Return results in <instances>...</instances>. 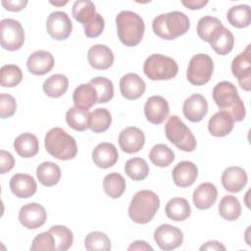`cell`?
Listing matches in <instances>:
<instances>
[{
    "mask_svg": "<svg viewBox=\"0 0 251 251\" xmlns=\"http://www.w3.org/2000/svg\"><path fill=\"white\" fill-rule=\"evenodd\" d=\"M170 107L167 100L159 95L149 97L144 105V114L151 124L160 125L168 117Z\"/></svg>",
    "mask_w": 251,
    "mask_h": 251,
    "instance_id": "obj_15",
    "label": "cell"
},
{
    "mask_svg": "<svg viewBox=\"0 0 251 251\" xmlns=\"http://www.w3.org/2000/svg\"><path fill=\"white\" fill-rule=\"evenodd\" d=\"M103 188L111 198H119L126 190V179L118 173L108 174L103 179Z\"/></svg>",
    "mask_w": 251,
    "mask_h": 251,
    "instance_id": "obj_37",
    "label": "cell"
},
{
    "mask_svg": "<svg viewBox=\"0 0 251 251\" xmlns=\"http://www.w3.org/2000/svg\"><path fill=\"white\" fill-rule=\"evenodd\" d=\"M189 26L188 17L180 11L161 14L154 18L152 22L154 33L165 40H173L186 33Z\"/></svg>",
    "mask_w": 251,
    "mask_h": 251,
    "instance_id": "obj_2",
    "label": "cell"
},
{
    "mask_svg": "<svg viewBox=\"0 0 251 251\" xmlns=\"http://www.w3.org/2000/svg\"><path fill=\"white\" fill-rule=\"evenodd\" d=\"M3 7L12 12H19L25 9V7L27 4L26 0H2Z\"/></svg>",
    "mask_w": 251,
    "mask_h": 251,
    "instance_id": "obj_48",
    "label": "cell"
},
{
    "mask_svg": "<svg viewBox=\"0 0 251 251\" xmlns=\"http://www.w3.org/2000/svg\"><path fill=\"white\" fill-rule=\"evenodd\" d=\"M165 212L170 220L181 222L186 220L191 214V208L188 201L182 197H175L166 204Z\"/></svg>",
    "mask_w": 251,
    "mask_h": 251,
    "instance_id": "obj_29",
    "label": "cell"
},
{
    "mask_svg": "<svg viewBox=\"0 0 251 251\" xmlns=\"http://www.w3.org/2000/svg\"><path fill=\"white\" fill-rule=\"evenodd\" d=\"M172 176L176 185L187 187L195 182L198 176V168L190 161H181L176 165Z\"/></svg>",
    "mask_w": 251,
    "mask_h": 251,
    "instance_id": "obj_20",
    "label": "cell"
},
{
    "mask_svg": "<svg viewBox=\"0 0 251 251\" xmlns=\"http://www.w3.org/2000/svg\"><path fill=\"white\" fill-rule=\"evenodd\" d=\"M23 79V73L20 67L13 64L4 65L1 68V86L14 87Z\"/></svg>",
    "mask_w": 251,
    "mask_h": 251,
    "instance_id": "obj_44",
    "label": "cell"
},
{
    "mask_svg": "<svg viewBox=\"0 0 251 251\" xmlns=\"http://www.w3.org/2000/svg\"><path fill=\"white\" fill-rule=\"evenodd\" d=\"M146 89L144 80L136 74L128 73L120 80V90L123 97L127 100H136L141 97Z\"/></svg>",
    "mask_w": 251,
    "mask_h": 251,
    "instance_id": "obj_18",
    "label": "cell"
},
{
    "mask_svg": "<svg viewBox=\"0 0 251 251\" xmlns=\"http://www.w3.org/2000/svg\"><path fill=\"white\" fill-rule=\"evenodd\" d=\"M14 148L19 156L23 158H31L38 153V139L30 132L22 133L16 137L14 141Z\"/></svg>",
    "mask_w": 251,
    "mask_h": 251,
    "instance_id": "obj_28",
    "label": "cell"
},
{
    "mask_svg": "<svg viewBox=\"0 0 251 251\" xmlns=\"http://www.w3.org/2000/svg\"><path fill=\"white\" fill-rule=\"evenodd\" d=\"M218 198L217 187L211 182L199 184L193 191L192 200L199 210H206L212 207Z\"/></svg>",
    "mask_w": 251,
    "mask_h": 251,
    "instance_id": "obj_25",
    "label": "cell"
},
{
    "mask_svg": "<svg viewBox=\"0 0 251 251\" xmlns=\"http://www.w3.org/2000/svg\"><path fill=\"white\" fill-rule=\"evenodd\" d=\"M30 250H55L53 235L49 231L39 233L33 238Z\"/></svg>",
    "mask_w": 251,
    "mask_h": 251,
    "instance_id": "obj_45",
    "label": "cell"
},
{
    "mask_svg": "<svg viewBox=\"0 0 251 251\" xmlns=\"http://www.w3.org/2000/svg\"><path fill=\"white\" fill-rule=\"evenodd\" d=\"M73 101L75 107L88 111L95 103H97V93L90 83H83L75 87L73 93Z\"/></svg>",
    "mask_w": 251,
    "mask_h": 251,
    "instance_id": "obj_27",
    "label": "cell"
},
{
    "mask_svg": "<svg viewBox=\"0 0 251 251\" xmlns=\"http://www.w3.org/2000/svg\"><path fill=\"white\" fill-rule=\"evenodd\" d=\"M54 237L55 250L66 251L68 250L74 242V234L72 230L65 226H53L48 230Z\"/></svg>",
    "mask_w": 251,
    "mask_h": 251,
    "instance_id": "obj_38",
    "label": "cell"
},
{
    "mask_svg": "<svg viewBox=\"0 0 251 251\" xmlns=\"http://www.w3.org/2000/svg\"><path fill=\"white\" fill-rule=\"evenodd\" d=\"M213 71L214 63L212 58L207 54H196L188 63L186 77L193 85H204L210 80Z\"/></svg>",
    "mask_w": 251,
    "mask_h": 251,
    "instance_id": "obj_9",
    "label": "cell"
},
{
    "mask_svg": "<svg viewBox=\"0 0 251 251\" xmlns=\"http://www.w3.org/2000/svg\"><path fill=\"white\" fill-rule=\"evenodd\" d=\"M25 42V30L21 23L14 19L0 22V43L8 51L19 50Z\"/></svg>",
    "mask_w": 251,
    "mask_h": 251,
    "instance_id": "obj_10",
    "label": "cell"
},
{
    "mask_svg": "<svg viewBox=\"0 0 251 251\" xmlns=\"http://www.w3.org/2000/svg\"><path fill=\"white\" fill-rule=\"evenodd\" d=\"M36 176L44 186H54L61 178V169L53 162H43L36 169Z\"/></svg>",
    "mask_w": 251,
    "mask_h": 251,
    "instance_id": "obj_31",
    "label": "cell"
},
{
    "mask_svg": "<svg viewBox=\"0 0 251 251\" xmlns=\"http://www.w3.org/2000/svg\"><path fill=\"white\" fill-rule=\"evenodd\" d=\"M232 75L237 78L239 86L245 90L251 89V45L233 58L231 62Z\"/></svg>",
    "mask_w": 251,
    "mask_h": 251,
    "instance_id": "obj_11",
    "label": "cell"
},
{
    "mask_svg": "<svg viewBox=\"0 0 251 251\" xmlns=\"http://www.w3.org/2000/svg\"><path fill=\"white\" fill-rule=\"evenodd\" d=\"M84 247L89 251H109L111 241L107 234L101 231H91L84 238Z\"/></svg>",
    "mask_w": 251,
    "mask_h": 251,
    "instance_id": "obj_43",
    "label": "cell"
},
{
    "mask_svg": "<svg viewBox=\"0 0 251 251\" xmlns=\"http://www.w3.org/2000/svg\"><path fill=\"white\" fill-rule=\"evenodd\" d=\"M154 240L162 250L169 251L182 244L183 233L176 226L165 224L155 229Z\"/></svg>",
    "mask_w": 251,
    "mask_h": 251,
    "instance_id": "obj_13",
    "label": "cell"
},
{
    "mask_svg": "<svg viewBox=\"0 0 251 251\" xmlns=\"http://www.w3.org/2000/svg\"><path fill=\"white\" fill-rule=\"evenodd\" d=\"M220 216L229 222L237 220L241 215V205L239 200L233 195L224 196L219 204Z\"/></svg>",
    "mask_w": 251,
    "mask_h": 251,
    "instance_id": "obj_34",
    "label": "cell"
},
{
    "mask_svg": "<svg viewBox=\"0 0 251 251\" xmlns=\"http://www.w3.org/2000/svg\"><path fill=\"white\" fill-rule=\"evenodd\" d=\"M51 4L53 5H57V6H62V5H65L68 3V1H65V2H53V1H50Z\"/></svg>",
    "mask_w": 251,
    "mask_h": 251,
    "instance_id": "obj_52",
    "label": "cell"
},
{
    "mask_svg": "<svg viewBox=\"0 0 251 251\" xmlns=\"http://www.w3.org/2000/svg\"><path fill=\"white\" fill-rule=\"evenodd\" d=\"M209 43L217 54L226 55L233 48L234 37L229 29L223 26L222 29L212 38Z\"/></svg>",
    "mask_w": 251,
    "mask_h": 251,
    "instance_id": "obj_35",
    "label": "cell"
},
{
    "mask_svg": "<svg viewBox=\"0 0 251 251\" xmlns=\"http://www.w3.org/2000/svg\"><path fill=\"white\" fill-rule=\"evenodd\" d=\"M248 176L246 172L237 166L226 168L222 175V184L226 191L235 193L246 185Z\"/></svg>",
    "mask_w": 251,
    "mask_h": 251,
    "instance_id": "obj_21",
    "label": "cell"
},
{
    "mask_svg": "<svg viewBox=\"0 0 251 251\" xmlns=\"http://www.w3.org/2000/svg\"><path fill=\"white\" fill-rule=\"evenodd\" d=\"M117 32L123 44L135 46L142 40L145 25L142 18L132 11H122L116 17Z\"/></svg>",
    "mask_w": 251,
    "mask_h": 251,
    "instance_id": "obj_3",
    "label": "cell"
},
{
    "mask_svg": "<svg viewBox=\"0 0 251 251\" xmlns=\"http://www.w3.org/2000/svg\"><path fill=\"white\" fill-rule=\"evenodd\" d=\"M73 16L82 24L84 34L89 38L99 36L105 26L103 17L95 10V5L89 0H78L73 5Z\"/></svg>",
    "mask_w": 251,
    "mask_h": 251,
    "instance_id": "obj_6",
    "label": "cell"
},
{
    "mask_svg": "<svg viewBox=\"0 0 251 251\" xmlns=\"http://www.w3.org/2000/svg\"><path fill=\"white\" fill-rule=\"evenodd\" d=\"M166 137L176 147L184 152H192L196 148V139L191 130L177 116H171L165 125Z\"/></svg>",
    "mask_w": 251,
    "mask_h": 251,
    "instance_id": "obj_7",
    "label": "cell"
},
{
    "mask_svg": "<svg viewBox=\"0 0 251 251\" xmlns=\"http://www.w3.org/2000/svg\"><path fill=\"white\" fill-rule=\"evenodd\" d=\"M68 86V77L62 74H55L45 79L43 83V91L49 97L58 98L66 93Z\"/></svg>",
    "mask_w": 251,
    "mask_h": 251,
    "instance_id": "obj_32",
    "label": "cell"
},
{
    "mask_svg": "<svg viewBox=\"0 0 251 251\" xmlns=\"http://www.w3.org/2000/svg\"><path fill=\"white\" fill-rule=\"evenodd\" d=\"M15 160L10 152L5 150L0 151V174L4 175L14 168Z\"/></svg>",
    "mask_w": 251,
    "mask_h": 251,
    "instance_id": "obj_47",
    "label": "cell"
},
{
    "mask_svg": "<svg viewBox=\"0 0 251 251\" xmlns=\"http://www.w3.org/2000/svg\"><path fill=\"white\" fill-rule=\"evenodd\" d=\"M89 83L95 88L97 93V103H107L114 96L113 82L104 76L92 78Z\"/></svg>",
    "mask_w": 251,
    "mask_h": 251,
    "instance_id": "obj_42",
    "label": "cell"
},
{
    "mask_svg": "<svg viewBox=\"0 0 251 251\" xmlns=\"http://www.w3.org/2000/svg\"><path fill=\"white\" fill-rule=\"evenodd\" d=\"M9 186L12 193L19 198H29L34 195L37 189L36 181L27 174L14 175L10 179Z\"/></svg>",
    "mask_w": 251,
    "mask_h": 251,
    "instance_id": "obj_22",
    "label": "cell"
},
{
    "mask_svg": "<svg viewBox=\"0 0 251 251\" xmlns=\"http://www.w3.org/2000/svg\"><path fill=\"white\" fill-rule=\"evenodd\" d=\"M125 172L133 180H143L149 174V166L142 158H131L126 161Z\"/></svg>",
    "mask_w": 251,
    "mask_h": 251,
    "instance_id": "obj_41",
    "label": "cell"
},
{
    "mask_svg": "<svg viewBox=\"0 0 251 251\" xmlns=\"http://www.w3.org/2000/svg\"><path fill=\"white\" fill-rule=\"evenodd\" d=\"M17 102L16 99L7 93L0 94V117L2 119L10 118L16 113Z\"/></svg>",
    "mask_w": 251,
    "mask_h": 251,
    "instance_id": "obj_46",
    "label": "cell"
},
{
    "mask_svg": "<svg viewBox=\"0 0 251 251\" xmlns=\"http://www.w3.org/2000/svg\"><path fill=\"white\" fill-rule=\"evenodd\" d=\"M112 123V116L105 108H97L90 113L89 128L95 132L100 133L109 128Z\"/></svg>",
    "mask_w": 251,
    "mask_h": 251,
    "instance_id": "obj_40",
    "label": "cell"
},
{
    "mask_svg": "<svg viewBox=\"0 0 251 251\" xmlns=\"http://www.w3.org/2000/svg\"><path fill=\"white\" fill-rule=\"evenodd\" d=\"M89 65L96 70H107L114 63L113 51L106 45L95 44L87 52Z\"/></svg>",
    "mask_w": 251,
    "mask_h": 251,
    "instance_id": "obj_23",
    "label": "cell"
},
{
    "mask_svg": "<svg viewBox=\"0 0 251 251\" xmlns=\"http://www.w3.org/2000/svg\"><path fill=\"white\" fill-rule=\"evenodd\" d=\"M233 125L234 120L229 113L226 111H219L210 118L208 129L213 136L223 137L231 132Z\"/></svg>",
    "mask_w": 251,
    "mask_h": 251,
    "instance_id": "obj_26",
    "label": "cell"
},
{
    "mask_svg": "<svg viewBox=\"0 0 251 251\" xmlns=\"http://www.w3.org/2000/svg\"><path fill=\"white\" fill-rule=\"evenodd\" d=\"M118 141L124 152L132 154L142 149L145 143V135L138 127L128 126L121 131Z\"/></svg>",
    "mask_w": 251,
    "mask_h": 251,
    "instance_id": "obj_16",
    "label": "cell"
},
{
    "mask_svg": "<svg viewBox=\"0 0 251 251\" xmlns=\"http://www.w3.org/2000/svg\"><path fill=\"white\" fill-rule=\"evenodd\" d=\"M182 112L184 117L192 122L198 123L204 119L208 112V103L201 94H192L185 99L182 105Z\"/></svg>",
    "mask_w": 251,
    "mask_h": 251,
    "instance_id": "obj_17",
    "label": "cell"
},
{
    "mask_svg": "<svg viewBox=\"0 0 251 251\" xmlns=\"http://www.w3.org/2000/svg\"><path fill=\"white\" fill-rule=\"evenodd\" d=\"M119 158V153L116 146L109 142L99 143L92 151V161L102 169L113 167Z\"/></svg>",
    "mask_w": 251,
    "mask_h": 251,
    "instance_id": "obj_24",
    "label": "cell"
},
{
    "mask_svg": "<svg viewBox=\"0 0 251 251\" xmlns=\"http://www.w3.org/2000/svg\"><path fill=\"white\" fill-rule=\"evenodd\" d=\"M160 207L159 196L151 190L137 191L128 206V216L136 224L149 223Z\"/></svg>",
    "mask_w": 251,
    "mask_h": 251,
    "instance_id": "obj_4",
    "label": "cell"
},
{
    "mask_svg": "<svg viewBox=\"0 0 251 251\" xmlns=\"http://www.w3.org/2000/svg\"><path fill=\"white\" fill-rule=\"evenodd\" d=\"M143 72L151 80H169L177 75L178 66L171 57L152 54L145 60Z\"/></svg>",
    "mask_w": 251,
    "mask_h": 251,
    "instance_id": "obj_8",
    "label": "cell"
},
{
    "mask_svg": "<svg viewBox=\"0 0 251 251\" xmlns=\"http://www.w3.org/2000/svg\"><path fill=\"white\" fill-rule=\"evenodd\" d=\"M46 29L53 39L65 40L70 36L73 25L67 13L63 11H55L48 16Z\"/></svg>",
    "mask_w": 251,
    "mask_h": 251,
    "instance_id": "obj_12",
    "label": "cell"
},
{
    "mask_svg": "<svg viewBox=\"0 0 251 251\" xmlns=\"http://www.w3.org/2000/svg\"><path fill=\"white\" fill-rule=\"evenodd\" d=\"M212 96L217 106L222 111L229 113L235 122H241L245 118L244 103L233 83L226 80L220 81L215 85Z\"/></svg>",
    "mask_w": 251,
    "mask_h": 251,
    "instance_id": "obj_1",
    "label": "cell"
},
{
    "mask_svg": "<svg viewBox=\"0 0 251 251\" xmlns=\"http://www.w3.org/2000/svg\"><path fill=\"white\" fill-rule=\"evenodd\" d=\"M66 122L73 129L84 131L89 127L90 113L76 107H72L66 113Z\"/></svg>",
    "mask_w": 251,
    "mask_h": 251,
    "instance_id": "obj_36",
    "label": "cell"
},
{
    "mask_svg": "<svg viewBox=\"0 0 251 251\" xmlns=\"http://www.w3.org/2000/svg\"><path fill=\"white\" fill-rule=\"evenodd\" d=\"M181 4L185 6L186 8L190 10H196V9H201L205 5L208 4V1H201V0H191V1H181Z\"/></svg>",
    "mask_w": 251,
    "mask_h": 251,
    "instance_id": "obj_51",
    "label": "cell"
},
{
    "mask_svg": "<svg viewBox=\"0 0 251 251\" xmlns=\"http://www.w3.org/2000/svg\"><path fill=\"white\" fill-rule=\"evenodd\" d=\"M227 22L234 27L243 28L251 23V11L250 7L245 4L232 6L229 8L226 14Z\"/></svg>",
    "mask_w": 251,
    "mask_h": 251,
    "instance_id": "obj_33",
    "label": "cell"
},
{
    "mask_svg": "<svg viewBox=\"0 0 251 251\" xmlns=\"http://www.w3.org/2000/svg\"><path fill=\"white\" fill-rule=\"evenodd\" d=\"M47 214L44 207L36 202L24 205L19 212L20 223L28 229L42 226L46 222Z\"/></svg>",
    "mask_w": 251,
    "mask_h": 251,
    "instance_id": "obj_14",
    "label": "cell"
},
{
    "mask_svg": "<svg viewBox=\"0 0 251 251\" xmlns=\"http://www.w3.org/2000/svg\"><path fill=\"white\" fill-rule=\"evenodd\" d=\"M129 251L132 250H141V251H153V248L151 245H149L146 241L143 240H135L133 241L127 248Z\"/></svg>",
    "mask_w": 251,
    "mask_h": 251,
    "instance_id": "obj_49",
    "label": "cell"
},
{
    "mask_svg": "<svg viewBox=\"0 0 251 251\" xmlns=\"http://www.w3.org/2000/svg\"><path fill=\"white\" fill-rule=\"evenodd\" d=\"M46 151L59 160H71L77 154L75 139L61 127L51 128L45 135Z\"/></svg>",
    "mask_w": 251,
    "mask_h": 251,
    "instance_id": "obj_5",
    "label": "cell"
},
{
    "mask_svg": "<svg viewBox=\"0 0 251 251\" xmlns=\"http://www.w3.org/2000/svg\"><path fill=\"white\" fill-rule=\"evenodd\" d=\"M200 250L203 251V250H215V251H225L226 250V247L219 241L217 240H211V241H208L206 242L205 244H203L201 247H200Z\"/></svg>",
    "mask_w": 251,
    "mask_h": 251,
    "instance_id": "obj_50",
    "label": "cell"
},
{
    "mask_svg": "<svg viewBox=\"0 0 251 251\" xmlns=\"http://www.w3.org/2000/svg\"><path fill=\"white\" fill-rule=\"evenodd\" d=\"M223 26L224 25L222 22L218 18L212 16H204L198 21L196 31L202 40L210 42Z\"/></svg>",
    "mask_w": 251,
    "mask_h": 251,
    "instance_id": "obj_30",
    "label": "cell"
},
{
    "mask_svg": "<svg viewBox=\"0 0 251 251\" xmlns=\"http://www.w3.org/2000/svg\"><path fill=\"white\" fill-rule=\"evenodd\" d=\"M150 161L157 167L165 168L175 160L174 151L165 144H156L149 152Z\"/></svg>",
    "mask_w": 251,
    "mask_h": 251,
    "instance_id": "obj_39",
    "label": "cell"
},
{
    "mask_svg": "<svg viewBox=\"0 0 251 251\" xmlns=\"http://www.w3.org/2000/svg\"><path fill=\"white\" fill-rule=\"evenodd\" d=\"M54 63V57L50 52L38 50L28 56L26 67L29 73L35 75H43L52 70Z\"/></svg>",
    "mask_w": 251,
    "mask_h": 251,
    "instance_id": "obj_19",
    "label": "cell"
}]
</instances>
